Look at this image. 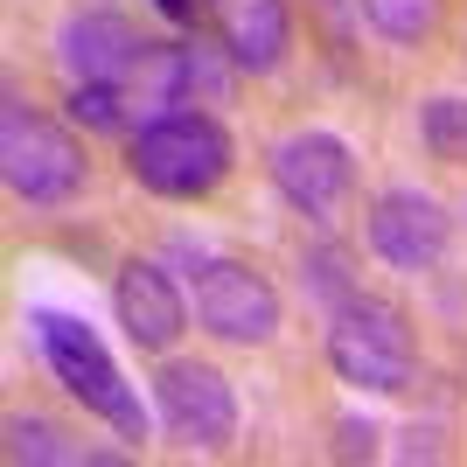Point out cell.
Listing matches in <instances>:
<instances>
[{"mask_svg": "<svg viewBox=\"0 0 467 467\" xmlns=\"http://www.w3.org/2000/svg\"><path fill=\"white\" fill-rule=\"evenodd\" d=\"M231 168H237V147L223 133V119L189 112V105L154 112L126 140V175L161 202H202V195H216L231 182Z\"/></svg>", "mask_w": 467, "mask_h": 467, "instance_id": "1", "label": "cell"}, {"mask_svg": "<svg viewBox=\"0 0 467 467\" xmlns=\"http://www.w3.org/2000/svg\"><path fill=\"white\" fill-rule=\"evenodd\" d=\"M28 328H36V349H42V363H49V377H57L91 419H105L119 440L140 447V440H147V405H140V390L126 384L119 356L105 349V335H98L91 321H78V314H63V307H28Z\"/></svg>", "mask_w": 467, "mask_h": 467, "instance_id": "2", "label": "cell"}, {"mask_svg": "<svg viewBox=\"0 0 467 467\" xmlns=\"http://www.w3.org/2000/svg\"><path fill=\"white\" fill-rule=\"evenodd\" d=\"M328 370L370 398H398L419 370V335L405 307H390L377 293H349L328 321Z\"/></svg>", "mask_w": 467, "mask_h": 467, "instance_id": "3", "label": "cell"}, {"mask_svg": "<svg viewBox=\"0 0 467 467\" xmlns=\"http://www.w3.org/2000/svg\"><path fill=\"white\" fill-rule=\"evenodd\" d=\"M0 175L36 210H57L84 189V147L70 140V126L36 112L21 84H7V105H0Z\"/></svg>", "mask_w": 467, "mask_h": 467, "instance_id": "4", "label": "cell"}, {"mask_svg": "<svg viewBox=\"0 0 467 467\" xmlns=\"http://www.w3.org/2000/svg\"><path fill=\"white\" fill-rule=\"evenodd\" d=\"M195 321L231 349H265L286 321V300L244 258H202L195 265Z\"/></svg>", "mask_w": 467, "mask_h": 467, "instance_id": "5", "label": "cell"}, {"mask_svg": "<svg viewBox=\"0 0 467 467\" xmlns=\"http://www.w3.org/2000/svg\"><path fill=\"white\" fill-rule=\"evenodd\" d=\"M154 411L168 426V440L189 453H223L237 440V390L216 363H189V356L161 363L154 370Z\"/></svg>", "mask_w": 467, "mask_h": 467, "instance_id": "6", "label": "cell"}, {"mask_svg": "<svg viewBox=\"0 0 467 467\" xmlns=\"http://www.w3.org/2000/svg\"><path fill=\"white\" fill-rule=\"evenodd\" d=\"M265 175H273V189L286 195L307 223H335L342 202L356 195V154L335 133H321V126H300V133L273 140Z\"/></svg>", "mask_w": 467, "mask_h": 467, "instance_id": "7", "label": "cell"}, {"mask_svg": "<svg viewBox=\"0 0 467 467\" xmlns=\"http://www.w3.org/2000/svg\"><path fill=\"white\" fill-rule=\"evenodd\" d=\"M161 42H147L126 15L112 7H84L57 28V63L70 84H119V91H133L140 70L154 63Z\"/></svg>", "mask_w": 467, "mask_h": 467, "instance_id": "8", "label": "cell"}, {"mask_svg": "<svg viewBox=\"0 0 467 467\" xmlns=\"http://www.w3.org/2000/svg\"><path fill=\"white\" fill-rule=\"evenodd\" d=\"M363 231H370V252L398 273H440L453 252V216L426 189H384L363 216Z\"/></svg>", "mask_w": 467, "mask_h": 467, "instance_id": "9", "label": "cell"}, {"mask_svg": "<svg viewBox=\"0 0 467 467\" xmlns=\"http://www.w3.org/2000/svg\"><path fill=\"white\" fill-rule=\"evenodd\" d=\"M112 307H119V328L140 356H168L189 335V293L161 273L154 258H126L112 279Z\"/></svg>", "mask_w": 467, "mask_h": 467, "instance_id": "10", "label": "cell"}, {"mask_svg": "<svg viewBox=\"0 0 467 467\" xmlns=\"http://www.w3.org/2000/svg\"><path fill=\"white\" fill-rule=\"evenodd\" d=\"M210 28L237 78H273L293 49L286 0H210Z\"/></svg>", "mask_w": 467, "mask_h": 467, "instance_id": "11", "label": "cell"}, {"mask_svg": "<svg viewBox=\"0 0 467 467\" xmlns=\"http://www.w3.org/2000/svg\"><path fill=\"white\" fill-rule=\"evenodd\" d=\"M363 7V21H370L384 42H398V49H419V42L440 36V15H447V0H356Z\"/></svg>", "mask_w": 467, "mask_h": 467, "instance_id": "12", "label": "cell"}, {"mask_svg": "<svg viewBox=\"0 0 467 467\" xmlns=\"http://www.w3.org/2000/svg\"><path fill=\"white\" fill-rule=\"evenodd\" d=\"M419 140H426L432 161L467 168V98H453V91L426 98V112H419Z\"/></svg>", "mask_w": 467, "mask_h": 467, "instance_id": "13", "label": "cell"}, {"mask_svg": "<svg viewBox=\"0 0 467 467\" xmlns=\"http://www.w3.org/2000/svg\"><path fill=\"white\" fill-rule=\"evenodd\" d=\"M7 461H91V453L70 447V432L36 411H7Z\"/></svg>", "mask_w": 467, "mask_h": 467, "instance_id": "14", "label": "cell"}, {"mask_svg": "<svg viewBox=\"0 0 467 467\" xmlns=\"http://www.w3.org/2000/svg\"><path fill=\"white\" fill-rule=\"evenodd\" d=\"M126 112H133V91H119V84H70V119L91 126V133H126Z\"/></svg>", "mask_w": 467, "mask_h": 467, "instance_id": "15", "label": "cell"}, {"mask_svg": "<svg viewBox=\"0 0 467 467\" xmlns=\"http://www.w3.org/2000/svg\"><path fill=\"white\" fill-rule=\"evenodd\" d=\"M342 453H349V461H356V453L370 461V453H377V426H356V419H342Z\"/></svg>", "mask_w": 467, "mask_h": 467, "instance_id": "16", "label": "cell"}, {"mask_svg": "<svg viewBox=\"0 0 467 467\" xmlns=\"http://www.w3.org/2000/svg\"><path fill=\"white\" fill-rule=\"evenodd\" d=\"M154 7H161L168 21H175V28H189V21L202 15V0H154Z\"/></svg>", "mask_w": 467, "mask_h": 467, "instance_id": "17", "label": "cell"}]
</instances>
